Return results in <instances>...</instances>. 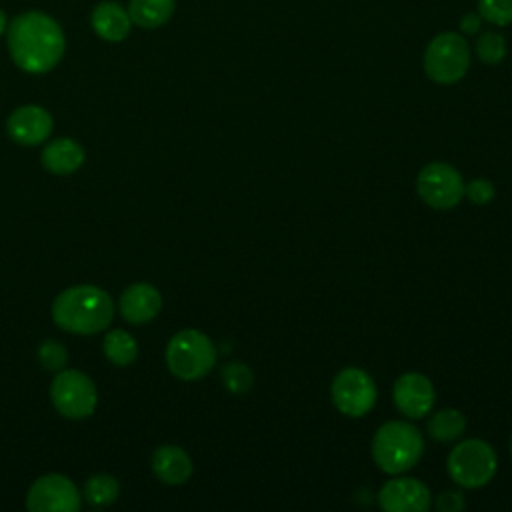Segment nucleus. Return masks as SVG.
Segmentation results:
<instances>
[{
    "label": "nucleus",
    "instance_id": "obj_1",
    "mask_svg": "<svg viewBox=\"0 0 512 512\" xmlns=\"http://www.w3.org/2000/svg\"><path fill=\"white\" fill-rule=\"evenodd\" d=\"M8 52L14 64L30 74L52 70L64 56L66 40L60 24L38 10L18 14L6 28Z\"/></svg>",
    "mask_w": 512,
    "mask_h": 512
},
{
    "label": "nucleus",
    "instance_id": "obj_2",
    "mask_svg": "<svg viewBox=\"0 0 512 512\" xmlns=\"http://www.w3.org/2000/svg\"><path fill=\"white\" fill-rule=\"evenodd\" d=\"M114 304L106 290L80 284L60 292L52 304L56 326L72 334H96L110 326Z\"/></svg>",
    "mask_w": 512,
    "mask_h": 512
},
{
    "label": "nucleus",
    "instance_id": "obj_3",
    "mask_svg": "<svg viewBox=\"0 0 512 512\" xmlns=\"http://www.w3.org/2000/svg\"><path fill=\"white\" fill-rule=\"evenodd\" d=\"M372 460L386 474H404L424 454L422 432L408 420L384 422L372 438Z\"/></svg>",
    "mask_w": 512,
    "mask_h": 512
},
{
    "label": "nucleus",
    "instance_id": "obj_4",
    "mask_svg": "<svg viewBox=\"0 0 512 512\" xmlns=\"http://www.w3.org/2000/svg\"><path fill=\"white\" fill-rule=\"evenodd\" d=\"M166 364L180 380H200L216 364V346L200 330H180L166 346Z\"/></svg>",
    "mask_w": 512,
    "mask_h": 512
},
{
    "label": "nucleus",
    "instance_id": "obj_5",
    "mask_svg": "<svg viewBox=\"0 0 512 512\" xmlns=\"http://www.w3.org/2000/svg\"><path fill=\"white\" fill-rule=\"evenodd\" d=\"M450 478L462 488H482L486 486L498 468V458L494 448L480 440L468 438L456 444L446 460Z\"/></svg>",
    "mask_w": 512,
    "mask_h": 512
},
{
    "label": "nucleus",
    "instance_id": "obj_6",
    "mask_svg": "<svg viewBox=\"0 0 512 512\" xmlns=\"http://www.w3.org/2000/svg\"><path fill=\"white\" fill-rule=\"evenodd\" d=\"M470 66V46L456 32L434 36L424 52V72L436 84L458 82Z\"/></svg>",
    "mask_w": 512,
    "mask_h": 512
},
{
    "label": "nucleus",
    "instance_id": "obj_7",
    "mask_svg": "<svg viewBox=\"0 0 512 512\" xmlns=\"http://www.w3.org/2000/svg\"><path fill=\"white\" fill-rule=\"evenodd\" d=\"M330 396L340 414L348 418H362L374 408L378 390L374 378L366 370L348 366L334 376Z\"/></svg>",
    "mask_w": 512,
    "mask_h": 512
},
{
    "label": "nucleus",
    "instance_id": "obj_8",
    "mask_svg": "<svg viewBox=\"0 0 512 512\" xmlns=\"http://www.w3.org/2000/svg\"><path fill=\"white\" fill-rule=\"evenodd\" d=\"M50 398L54 408L70 420L88 418L98 402L94 382L80 370H60L52 380Z\"/></svg>",
    "mask_w": 512,
    "mask_h": 512
},
{
    "label": "nucleus",
    "instance_id": "obj_9",
    "mask_svg": "<svg viewBox=\"0 0 512 512\" xmlns=\"http://www.w3.org/2000/svg\"><path fill=\"white\" fill-rule=\"evenodd\" d=\"M416 192L430 208L452 210L464 198V180L452 164L436 160L418 172Z\"/></svg>",
    "mask_w": 512,
    "mask_h": 512
},
{
    "label": "nucleus",
    "instance_id": "obj_10",
    "mask_svg": "<svg viewBox=\"0 0 512 512\" xmlns=\"http://www.w3.org/2000/svg\"><path fill=\"white\" fill-rule=\"evenodd\" d=\"M26 508L30 512H76L80 508V492L70 478L46 474L30 486Z\"/></svg>",
    "mask_w": 512,
    "mask_h": 512
},
{
    "label": "nucleus",
    "instance_id": "obj_11",
    "mask_svg": "<svg viewBox=\"0 0 512 512\" xmlns=\"http://www.w3.org/2000/svg\"><path fill=\"white\" fill-rule=\"evenodd\" d=\"M392 398L400 414L410 420H420L434 408L436 390L428 376L420 372H404L394 382Z\"/></svg>",
    "mask_w": 512,
    "mask_h": 512
},
{
    "label": "nucleus",
    "instance_id": "obj_12",
    "mask_svg": "<svg viewBox=\"0 0 512 512\" xmlns=\"http://www.w3.org/2000/svg\"><path fill=\"white\" fill-rule=\"evenodd\" d=\"M378 504L386 512H426L432 506V494L418 478L398 476L380 488Z\"/></svg>",
    "mask_w": 512,
    "mask_h": 512
},
{
    "label": "nucleus",
    "instance_id": "obj_13",
    "mask_svg": "<svg viewBox=\"0 0 512 512\" xmlns=\"http://www.w3.org/2000/svg\"><path fill=\"white\" fill-rule=\"evenodd\" d=\"M10 138L22 146L42 144L52 132V116L46 108L26 104L16 108L6 122Z\"/></svg>",
    "mask_w": 512,
    "mask_h": 512
},
{
    "label": "nucleus",
    "instance_id": "obj_14",
    "mask_svg": "<svg viewBox=\"0 0 512 512\" xmlns=\"http://www.w3.org/2000/svg\"><path fill=\"white\" fill-rule=\"evenodd\" d=\"M162 310L160 292L148 282H136L122 292L120 312L130 324H146Z\"/></svg>",
    "mask_w": 512,
    "mask_h": 512
},
{
    "label": "nucleus",
    "instance_id": "obj_15",
    "mask_svg": "<svg viewBox=\"0 0 512 512\" xmlns=\"http://www.w3.org/2000/svg\"><path fill=\"white\" fill-rule=\"evenodd\" d=\"M152 470L160 482L180 486L192 476V460L184 448L164 444L152 454Z\"/></svg>",
    "mask_w": 512,
    "mask_h": 512
},
{
    "label": "nucleus",
    "instance_id": "obj_16",
    "mask_svg": "<svg viewBox=\"0 0 512 512\" xmlns=\"http://www.w3.org/2000/svg\"><path fill=\"white\" fill-rule=\"evenodd\" d=\"M92 30L106 42H122L132 28V20L128 10L112 0L100 2L92 8L90 16Z\"/></svg>",
    "mask_w": 512,
    "mask_h": 512
},
{
    "label": "nucleus",
    "instance_id": "obj_17",
    "mask_svg": "<svg viewBox=\"0 0 512 512\" xmlns=\"http://www.w3.org/2000/svg\"><path fill=\"white\" fill-rule=\"evenodd\" d=\"M84 164V150L72 138H58L44 146L42 166L58 176L76 172Z\"/></svg>",
    "mask_w": 512,
    "mask_h": 512
},
{
    "label": "nucleus",
    "instance_id": "obj_18",
    "mask_svg": "<svg viewBox=\"0 0 512 512\" xmlns=\"http://www.w3.org/2000/svg\"><path fill=\"white\" fill-rule=\"evenodd\" d=\"M176 8V0H130L128 14L140 28H158L166 24Z\"/></svg>",
    "mask_w": 512,
    "mask_h": 512
},
{
    "label": "nucleus",
    "instance_id": "obj_19",
    "mask_svg": "<svg viewBox=\"0 0 512 512\" xmlns=\"http://www.w3.org/2000/svg\"><path fill=\"white\" fill-rule=\"evenodd\" d=\"M466 430V416L456 408H442L428 418V434L438 442H452Z\"/></svg>",
    "mask_w": 512,
    "mask_h": 512
},
{
    "label": "nucleus",
    "instance_id": "obj_20",
    "mask_svg": "<svg viewBox=\"0 0 512 512\" xmlns=\"http://www.w3.org/2000/svg\"><path fill=\"white\" fill-rule=\"evenodd\" d=\"M104 354L106 358L116 364V366H128L136 360L138 356V344L136 340L126 332V330H120V328H114L110 330L106 336H104Z\"/></svg>",
    "mask_w": 512,
    "mask_h": 512
},
{
    "label": "nucleus",
    "instance_id": "obj_21",
    "mask_svg": "<svg viewBox=\"0 0 512 512\" xmlns=\"http://www.w3.org/2000/svg\"><path fill=\"white\" fill-rule=\"evenodd\" d=\"M120 494V484L110 474H94L84 484V498L90 506H108Z\"/></svg>",
    "mask_w": 512,
    "mask_h": 512
},
{
    "label": "nucleus",
    "instance_id": "obj_22",
    "mask_svg": "<svg viewBox=\"0 0 512 512\" xmlns=\"http://www.w3.org/2000/svg\"><path fill=\"white\" fill-rule=\"evenodd\" d=\"M222 384L232 394H244L254 384V374L244 362H228L222 366Z\"/></svg>",
    "mask_w": 512,
    "mask_h": 512
},
{
    "label": "nucleus",
    "instance_id": "obj_23",
    "mask_svg": "<svg viewBox=\"0 0 512 512\" xmlns=\"http://www.w3.org/2000/svg\"><path fill=\"white\" fill-rule=\"evenodd\" d=\"M476 56L484 64H498L506 56V40L498 32H484L476 40Z\"/></svg>",
    "mask_w": 512,
    "mask_h": 512
},
{
    "label": "nucleus",
    "instance_id": "obj_24",
    "mask_svg": "<svg viewBox=\"0 0 512 512\" xmlns=\"http://www.w3.org/2000/svg\"><path fill=\"white\" fill-rule=\"evenodd\" d=\"M478 12L490 24H512V0H478Z\"/></svg>",
    "mask_w": 512,
    "mask_h": 512
},
{
    "label": "nucleus",
    "instance_id": "obj_25",
    "mask_svg": "<svg viewBox=\"0 0 512 512\" xmlns=\"http://www.w3.org/2000/svg\"><path fill=\"white\" fill-rule=\"evenodd\" d=\"M38 360L46 370L60 372V370H64V366L68 362V354H66V348L60 342L46 340L38 348Z\"/></svg>",
    "mask_w": 512,
    "mask_h": 512
},
{
    "label": "nucleus",
    "instance_id": "obj_26",
    "mask_svg": "<svg viewBox=\"0 0 512 512\" xmlns=\"http://www.w3.org/2000/svg\"><path fill=\"white\" fill-rule=\"evenodd\" d=\"M464 196H466L472 204L484 206V204H488V202L494 200L496 188H494V184H492L490 180H486V178H474V180H470L468 184H464Z\"/></svg>",
    "mask_w": 512,
    "mask_h": 512
},
{
    "label": "nucleus",
    "instance_id": "obj_27",
    "mask_svg": "<svg viewBox=\"0 0 512 512\" xmlns=\"http://www.w3.org/2000/svg\"><path fill=\"white\" fill-rule=\"evenodd\" d=\"M466 506L464 494L460 490H444L436 498V508L440 512H462Z\"/></svg>",
    "mask_w": 512,
    "mask_h": 512
},
{
    "label": "nucleus",
    "instance_id": "obj_28",
    "mask_svg": "<svg viewBox=\"0 0 512 512\" xmlns=\"http://www.w3.org/2000/svg\"><path fill=\"white\" fill-rule=\"evenodd\" d=\"M460 30L464 34H476L480 30V16L472 14V12H466L460 20Z\"/></svg>",
    "mask_w": 512,
    "mask_h": 512
},
{
    "label": "nucleus",
    "instance_id": "obj_29",
    "mask_svg": "<svg viewBox=\"0 0 512 512\" xmlns=\"http://www.w3.org/2000/svg\"><path fill=\"white\" fill-rule=\"evenodd\" d=\"M6 28H8V18H6V14L0 10V36L6 32Z\"/></svg>",
    "mask_w": 512,
    "mask_h": 512
},
{
    "label": "nucleus",
    "instance_id": "obj_30",
    "mask_svg": "<svg viewBox=\"0 0 512 512\" xmlns=\"http://www.w3.org/2000/svg\"><path fill=\"white\" fill-rule=\"evenodd\" d=\"M510 452H512V438H510Z\"/></svg>",
    "mask_w": 512,
    "mask_h": 512
}]
</instances>
